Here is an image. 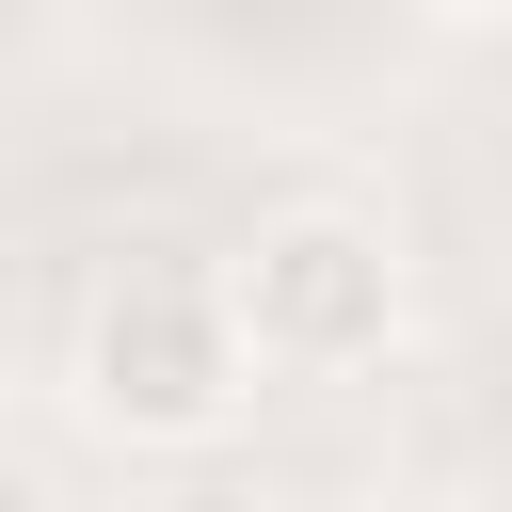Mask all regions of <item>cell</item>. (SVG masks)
<instances>
[{
	"label": "cell",
	"mask_w": 512,
	"mask_h": 512,
	"mask_svg": "<svg viewBox=\"0 0 512 512\" xmlns=\"http://www.w3.org/2000/svg\"><path fill=\"white\" fill-rule=\"evenodd\" d=\"M64 384H80V416H96L112 448H208V432L256 400V352H240V320H224V272H192V256L112 272V288L80 304Z\"/></svg>",
	"instance_id": "obj_1"
},
{
	"label": "cell",
	"mask_w": 512,
	"mask_h": 512,
	"mask_svg": "<svg viewBox=\"0 0 512 512\" xmlns=\"http://www.w3.org/2000/svg\"><path fill=\"white\" fill-rule=\"evenodd\" d=\"M224 320H240L256 368H304V384L384 368V336H400V240L368 208H272L224 256Z\"/></svg>",
	"instance_id": "obj_2"
},
{
	"label": "cell",
	"mask_w": 512,
	"mask_h": 512,
	"mask_svg": "<svg viewBox=\"0 0 512 512\" xmlns=\"http://www.w3.org/2000/svg\"><path fill=\"white\" fill-rule=\"evenodd\" d=\"M144 512H288L272 480H176V496H144Z\"/></svg>",
	"instance_id": "obj_3"
},
{
	"label": "cell",
	"mask_w": 512,
	"mask_h": 512,
	"mask_svg": "<svg viewBox=\"0 0 512 512\" xmlns=\"http://www.w3.org/2000/svg\"><path fill=\"white\" fill-rule=\"evenodd\" d=\"M432 16H496V0H432Z\"/></svg>",
	"instance_id": "obj_4"
},
{
	"label": "cell",
	"mask_w": 512,
	"mask_h": 512,
	"mask_svg": "<svg viewBox=\"0 0 512 512\" xmlns=\"http://www.w3.org/2000/svg\"><path fill=\"white\" fill-rule=\"evenodd\" d=\"M496 512H512V480H496Z\"/></svg>",
	"instance_id": "obj_5"
}]
</instances>
